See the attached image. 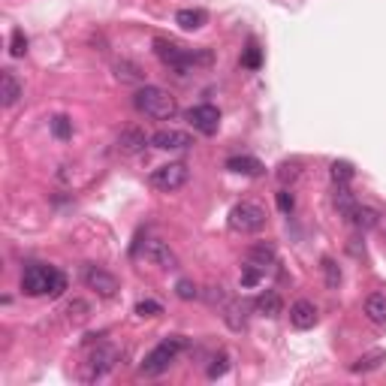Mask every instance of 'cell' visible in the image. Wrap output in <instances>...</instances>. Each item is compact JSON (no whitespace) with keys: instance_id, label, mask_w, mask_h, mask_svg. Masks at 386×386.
Segmentation results:
<instances>
[{"instance_id":"1","label":"cell","mask_w":386,"mask_h":386,"mask_svg":"<svg viewBox=\"0 0 386 386\" xmlns=\"http://www.w3.org/2000/svg\"><path fill=\"white\" fill-rule=\"evenodd\" d=\"M63 290H67V278H63L54 265H45V263H27L24 265L22 293H27V296H52V299H58Z\"/></svg>"},{"instance_id":"22","label":"cell","mask_w":386,"mask_h":386,"mask_svg":"<svg viewBox=\"0 0 386 386\" xmlns=\"http://www.w3.org/2000/svg\"><path fill=\"white\" fill-rule=\"evenodd\" d=\"M365 317L378 326H386V296L383 293H371V296L365 299Z\"/></svg>"},{"instance_id":"21","label":"cell","mask_w":386,"mask_h":386,"mask_svg":"<svg viewBox=\"0 0 386 386\" xmlns=\"http://www.w3.org/2000/svg\"><path fill=\"white\" fill-rule=\"evenodd\" d=\"M115 79L118 82H124V85H142L145 82V72L136 67L133 61H115Z\"/></svg>"},{"instance_id":"28","label":"cell","mask_w":386,"mask_h":386,"mask_svg":"<svg viewBox=\"0 0 386 386\" xmlns=\"http://www.w3.org/2000/svg\"><path fill=\"white\" fill-rule=\"evenodd\" d=\"M242 67H247V70H260L263 67V49L254 40L247 43L245 52H242Z\"/></svg>"},{"instance_id":"26","label":"cell","mask_w":386,"mask_h":386,"mask_svg":"<svg viewBox=\"0 0 386 386\" xmlns=\"http://www.w3.org/2000/svg\"><path fill=\"white\" fill-rule=\"evenodd\" d=\"M263 272H265V269H260V265L245 263V265H242V275H238V284H242V290L256 287V284L263 281Z\"/></svg>"},{"instance_id":"19","label":"cell","mask_w":386,"mask_h":386,"mask_svg":"<svg viewBox=\"0 0 386 386\" xmlns=\"http://www.w3.org/2000/svg\"><path fill=\"white\" fill-rule=\"evenodd\" d=\"M206 22H208V13H206V9H199V6L178 9V13H176V24L181 27V31H199Z\"/></svg>"},{"instance_id":"3","label":"cell","mask_w":386,"mask_h":386,"mask_svg":"<svg viewBox=\"0 0 386 386\" xmlns=\"http://www.w3.org/2000/svg\"><path fill=\"white\" fill-rule=\"evenodd\" d=\"M154 54L176 72H190L196 63H211L208 52H190L185 45L167 40V36H157V40H154Z\"/></svg>"},{"instance_id":"36","label":"cell","mask_w":386,"mask_h":386,"mask_svg":"<svg viewBox=\"0 0 386 386\" xmlns=\"http://www.w3.org/2000/svg\"><path fill=\"white\" fill-rule=\"evenodd\" d=\"M275 202H278V208L284 211V215H290V211H293V208H296V196H293V193H290L287 187H284V190H278V193H275Z\"/></svg>"},{"instance_id":"23","label":"cell","mask_w":386,"mask_h":386,"mask_svg":"<svg viewBox=\"0 0 386 386\" xmlns=\"http://www.w3.org/2000/svg\"><path fill=\"white\" fill-rule=\"evenodd\" d=\"M275 247L272 245H254V247H247V263H254V265H260V269H265V265H275Z\"/></svg>"},{"instance_id":"13","label":"cell","mask_w":386,"mask_h":386,"mask_svg":"<svg viewBox=\"0 0 386 386\" xmlns=\"http://www.w3.org/2000/svg\"><path fill=\"white\" fill-rule=\"evenodd\" d=\"M148 142L151 139H145V133L139 130V127H130V130H124L121 136H118L115 148H118V154H124V157H133V154L145 151V145H148Z\"/></svg>"},{"instance_id":"20","label":"cell","mask_w":386,"mask_h":386,"mask_svg":"<svg viewBox=\"0 0 386 386\" xmlns=\"http://www.w3.org/2000/svg\"><path fill=\"white\" fill-rule=\"evenodd\" d=\"M254 308L260 311L263 317H278L281 311H284V302H281V296H278V293H275V290H263L260 296H256Z\"/></svg>"},{"instance_id":"7","label":"cell","mask_w":386,"mask_h":386,"mask_svg":"<svg viewBox=\"0 0 386 386\" xmlns=\"http://www.w3.org/2000/svg\"><path fill=\"white\" fill-rule=\"evenodd\" d=\"M187 178H190V169H187V163H181V160L163 163V167H157V169L151 172V185L157 187V190H167V193L185 187Z\"/></svg>"},{"instance_id":"38","label":"cell","mask_w":386,"mask_h":386,"mask_svg":"<svg viewBox=\"0 0 386 386\" xmlns=\"http://www.w3.org/2000/svg\"><path fill=\"white\" fill-rule=\"evenodd\" d=\"M374 229H378V233L386 238V215H380V217H378V226H374Z\"/></svg>"},{"instance_id":"17","label":"cell","mask_w":386,"mask_h":386,"mask_svg":"<svg viewBox=\"0 0 386 386\" xmlns=\"http://www.w3.org/2000/svg\"><path fill=\"white\" fill-rule=\"evenodd\" d=\"M344 217L350 220V224H353L356 229H362V233H365V229H374V226H378L380 211H378V208H371V206H362V202H356V206H353L350 211H347Z\"/></svg>"},{"instance_id":"8","label":"cell","mask_w":386,"mask_h":386,"mask_svg":"<svg viewBox=\"0 0 386 386\" xmlns=\"http://www.w3.org/2000/svg\"><path fill=\"white\" fill-rule=\"evenodd\" d=\"M187 124H190L196 133H202V136H215L217 127H220V112H217V106L199 103V106L187 109Z\"/></svg>"},{"instance_id":"25","label":"cell","mask_w":386,"mask_h":386,"mask_svg":"<svg viewBox=\"0 0 386 386\" xmlns=\"http://www.w3.org/2000/svg\"><path fill=\"white\" fill-rule=\"evenodd\" d=\"M320 269H323L326 287L329 290H338V284H341V269H338V263L332 260V256H323V260H320Z\"/></svg>"},{"instance_id":"6","label":"cell","mask_w":386,"mask_h":386,"mask_svg":"<svg viewBox=\"0 0 386 386\" xmlns=\"http://www.w3.org/2000/svg\"><path fill=\"white\" fill-rule=\"evenodd\" d=\"M118 360H121V353H118V347H115V344H100L97 350L88 356L85 369H82V380H85V383L103 380L106 374H112V371H115Z\"/></svg>"},{"instance_id":"15","label":"cell","mask_w":386,"mask_h":386,"mask_svg":"<svg viewBox=\"0 0 386 386\" xmlns=\"http://www.w3.org/2000/svg\"><path fill=\"white\" fill-rule=\"evenodd\" d=\"M0 97H3L6 109H13L18 100L24 97V88H22V82L15 79L13 70H0Z\"/></svg>"},{"instance_id":"11","label":"cell","mask_w":386,"mask_h":386,"mask_svg":"<svg viewBox=\"0 0 386 386\" xmlns=\"http://www.w3.org/2000/svg\"><path fill=\"white\" fill-rule=\"evenodd\" d=\"M142 256H145L148 263L160 265V269H178V256L172 254V247H169L167 242H157V238H151V242L145 245Z\"/></svg>"},{"instance_id":"18","label":"cell","mask_w":386,"mask_h":386,"mask_svg":"<svg viewBox=\"0 0 386 386\" xmlns=\"http://www.w3.org/2000/svg\"><path fill=\"white\" fill-rule=\"evenodd\" d=\"M383 362H386V350L374 347V350L356 356V360L350 362V371H353V374H371V371H378Z\"/></svg>"},{"instance_id":"30","label":"cell","mask_w":386,"mask_h":386,"mask_svg":"<svg viewBox=\"0 0 386 386\" xmlns=\"http://www.w3.org/2000/svg\"><path fill=\"white\" fill-rule=\"evenodd\" d=\"M299 176H302V163L299 160H284L281 167H278V181H281L284 187L293 185V181H296Z\"/></svg>"},{"instance_id":"27","label":"cell","mask_w":386,"mask_h":386,"mask_svg":"<svg viewBox=\"0 0 386 386\" xmlns=\"http://www.w3.org/2000/svg\"><path fill=\"white\" fill-rule=\"evenodd\" d=\"M226 371H229V353L220 350V353H215V360H211V365L206 369V374H208V380H220Z\"/></svg>"},{"instance_id":"31","label":"cell","mask_w":386,"mask_h":386,"mask_svg":"<svg viewBox=\"0 0 386 386\" xmlns=\"http://www.w3.org/2000/svg\"><path fill=\"white\" fill-rule=\"evenodd\" d=\"M353 206H356V196L350 193V187H347V185H335V208L341 211V215H347Z\"/></svg>"},{"instance_id":"33","label":"cell","mask_w":386,"mask_h":386,"mask_svg":"<svg viewBox=\"0 0 386 386\" xmlns=\"http://www.w3.org/2000/svg\"><path fill=\"white\" fill-rule=\"evenodd\" d=\"M176 296L181 299V302H193V299H199V287L193 284L190 278H181L178 284H176Z\"/></svg>"},{"instance_id":"35","label":"cell","mask_w":386,"mask_h":386,"mask_svg":"<svg viewBox=\"0 0 386 386\" xmlns=\"http://www.w3.org/2000/svg\"><path fill=\"white\" fill-rule=\"evenodd\" d=\"M136 314H139V317H160L163 305H160V302H154V299H142V302H136Z\"/></svg>"},{"instance_id":"14","label":"cell","mask_w":386,"mask_h":386,"mask_svg":"<svg viewBox=\"0 0 386 386\" xmlns=\"http://www.w3.org/2000/svg\"><path fill=\"white\" fill-rule=\"evenodd\" d=\"M224 323L233 329V332H245L247 329V305L245 302H238V299H226L224 302Z\"/></svg>"},{"instance_id":"4","label":"cell","mask_w":386,"mask_h":386,"mask_svg":"<svg viewBox=\"0 0 386 386\" xmlns=\"http://www.w3.org/2000/svg\"><path fill=\"white\" fill-rule=\"evenodd\" d=\"M181 350H185V338H181V335L163 338V341L142 360V365H139L142 378H160V374H167L169 365L176 362V356H178Z\"/></svg>"},{"instance_id":"37","label":"cell","mask_w":386,"mask_h":386,"mask_svg":"<svg viewBox=\"0 0 386 386\" xmlns=\"http://www.w3.org/2000/svg\"><path fill=\"white\" fill-rule=\"evenodd\" d=\"M206 299L211 302V305H217V302H220V305H224V302H226L229 296H226V290H224V287H220V284H217V287H208Z\"/></svg>"},{"instance_id":"9","label":"cell","mask_w":386,"mask_h":386,"mask_svg":"<svg viewBox=\"0 0 386 386\" xmlns=\"http://www.w3.org/2000/svg\"><path fill=\"white\" fill-rule=\"evenodd\" d=\"M85 284L97 293V296H103V299H112L115 293L121 290V284H118L115 275L106 272V269H100V265H85Z\"/></svg>"},{"instance_id":"24","label":"cell","mask_w":386,"mask_h":386,"mask_svg":"<svg viewBox=\"0 0 386 386\" xmlns=\"http://www.w3.org/2000/svg\"><path fill=\"white\" fill-rule=\"evenodd\" d=\"M329 176H332L335 185H350L353 176H356V169H353L350 160H332V167H329Z\"/></svg>"},{"instance_id":"2","label":"cell","mask_w":386,"mask_h":386,"mask_svg":"<svg viewBox=\"0 0 386 386\" xmlns=\"http://www.w3.org/2000/svg\"><path fill=\"white\" fill-rule=\"evenodd\" d=\"M133 109L151 121H172L178 115L176 97L157 85H139V91L133 94Z\"/></svg>"},{"instance_id":"16","label":"cell","mask_w":386,"mask_h":386,"mask_svg":"<svg viewBox=\"0 0 386 386\" xmlns=\"http://www.w3.org/2000/svg\"><path fill=\"white\" fill-rule=\"evenodd\" d=\"M224 167L229 172H236V176H247V178H256V176H263L265 167L256 157H251V154H236V157H229Z\"/></svg>"},{"instance_id":"12","label":"cell","mask_w":386,"mask_h":386,"mask_svg":"<svg viewBox=\"0 0 386 386\" xmlns=\"http://www.w3.org/2000/svg\"><path fill=\"white\" fill-rule=\"evenodd\" d=\"M290 323L296 326V329H314L317 326V305L314 302H308V299H299V302H293L290 305Z\"/></svg>"},{"instance_id":"5","label":"cell","mask_w":386,"mask_h":386,"mask_svg":"<svg viewBox=\"0 0 386 386\" xmlns=\"http://www.w3.org/2000/svg\"><path fill=\"white\" fill-rule=\"evenodd\" d=\"M226 224H229L233 233H242V236L260 233V229L265 226V211H263V206H256V202H251V199L236 202V206L229 208Z\"/></svg>"},{"instance_id":"34","label":"cell","mask_w":386,"mask_h":386,"mask_svg":"<svg viewBox=\"0 0 386 386\" xmlns=\"http://www.w3.org/2000/svg\"><path fill=\"white\" fill-rule=\"evenodd\" d=\"M52 133L58 136V139H70V136H72V121L67 115H54L52 118Z\"/></svg>"},{"instance_id":"10","label":"cell","mask_w":386,"mask_h":386,"mask_svg":"<svg viewBox=\"0 0 386 386\" xmlns=\"http://www.w3.org/2000/svg\"><path fill=\"white\" fill-rule=\"evenodd\" d=\"M151 145L157 151H187L193 148V139L181 130H157L151 136Z\"/></svg>"},{"instance_id":"32","label":"cell","mask_w":386,"mask_h":386,"mask_svg":"<svg viewBox=\"0 0 386 386\" xmlns=\"http://www.w3.org/2000/svg\"><path fill=\"white\" fill-rule=\"evenodd\" d=\"M24 52H27V36L22 27H15L13 36H9V54H13V58H24Z\"/></svg>"},{"instance_id":"29","label":"cell","mask_w":386,"mask_h":386,"mask_svg":"<svg viewBox=\"0 0 386 386\" xmlns=\"http://www.w3.org/2000/svg\"><path fill=\"white\" fill-rule=\"evenodd\" d=\"M88 317H91V305L85 299H72L67 305V320H70V323H85Z\"/></svg>"}]
</instances>
